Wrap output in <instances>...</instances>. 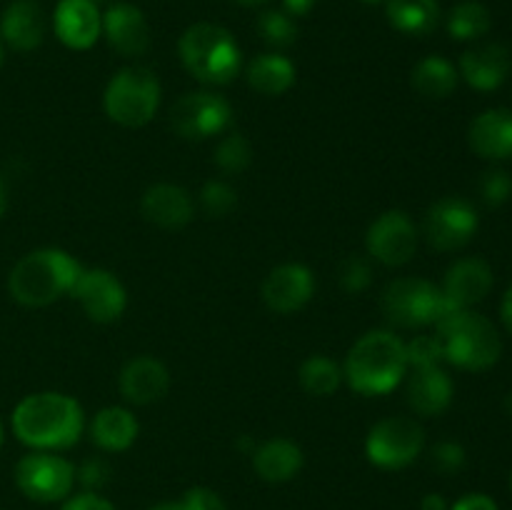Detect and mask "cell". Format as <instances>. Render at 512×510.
Segmentation results:
<instances>
[{
	"mask_svg": "<svg viewBox=\"0 0 512 510\" xmlns=\"http://www.w3.org/2000/svg\"><path fill=\"white\" fill-rule=\"evenodd\" d=\"M83 425V408L63 393L28 395L13 410V430L18 440L38 450L70 448L80 440Z\"/></svg>",
	"mask_w": 512,
	"mask_h": 510,
	"instance_id": "6da1fadb",
	"label": "cell"
},
{
	"mask_svg": "<svg viewBox=\"0 0 512 510\" xmlns=\"http://www.w3.org/2000/svg\"><path fill=\"white\" fill-rule=\"evenodd\" d=\"M408 350L395 333L373 330L350 348L343 378L363 395H385L408 373Z\"/></svg>",
	"mask_w": 512,
	"mask_h": 510,
	"instance_id": "7a4b0ae2",
	"label": "cell"
},
{
	"mask_svg": "<svg viewBox=\"0 0 512 510\" xmlns=\"http://www.w3.org/2000/svg\"><path fill=\"white\" fill-rule=\"evenodd\" d=\"M83 273V265L65 250L45 248L28 253L13 268L8 280L10 295L28 308H43L70 293Z\"/></svg>",
	"mask_w": 512,
	"mask_h": 510,
	"instance_id": "3957f363",
	"label": "cell"
},
{
	"mask_svg": "<svg viewBox=\"0 0 512 510\" xmlns=\"http://www.w3.org/2000/svg\"><path fill=\"white\" fill-rule=\"evenodd\" d=\"M438 343L443 360L465 370L493 368L503 353V340L485 315L473 310H453L438 320Z\"/></svg>",
	"mask_w": 512,
	"mask_h": 510,
	"instance_id": "277c9868",
	"label": "cell"
},
{
	"mask_svg": "<svg viewBox=\"0 0 512 510\" xmlns=\"http://www.w3.org/2000/svg\"><path fill=\"white\" fill-rule=\"evenodd\" d=\"M180 60L190 75L208 85H225L240 73L238 43L225 28L213 23H195L180 38Z\"/></svg>",
	"mask_w": 512,
	"mask_h": 510,
	"instance_id": "5b68a950",
	"label": "cell"
},
{
	"mask_svg": "<svg viewBox=\"0 0 512 510\" xmlns=\"http://www.w3.org/2000/svg\"><path fill=\"white\" fill-rule=\"evenodd\" d=\"M105 113L125 128H140L155 115L160 105V83L148 68H123L105 88Z\"/></svg>",
	"mask_w": 512,
	"mask_h": 510,
	"instance_id": "8992f818",
	"label": "cell"
},
{
	"mask_svg": "<svg viewBox=\"0 0 512 510\" xmlns=\"http://www.w3.org/2000/svg\"><path fill=\"white\" fill-rule=\"evenodd\" d=\"M383 315L398 328H423L448 315L443 290L423 278H398L383 290Z\"/></svg>",
	"mask_w": 512,
	"mask_h": 510,
	"instance_id": "52a82bcc",
	"label": "cell"
},
{
	"mask_svg": "<svg viewBox=\"0 0 512 510\" xmlns=\"http://www.w3.org/2000/svg\"><path fill=\"white\" fill-rule=\"evenodd\" d=\"M425 433L420 423L405 415H393L385 418L370 430L368 440H365V453L368 460L378 468L398 470L413 463L420 453H423Z\"/></svg>",
	"mask_w": 512,
	"mask_h": 510,
	"instance_id": "ba28073f",
	"label": "cell"
},
{
	"mask_svg": "<svg viewBox=\"0 0 512 510\" xmlns=\"http://www.w3.org/2000/svg\"><path fill=\"white\" fill-rule=\"evenodd\" d=\"M15 483L25 498L35 503H55L68 498L75 483V468L65 458L53 453L25 455L15 468Z\"/></svg>",
	"mask_w": 512,
	"mask_h": 510,
	"instance_id": "9c48e42d",
	"label": "cell"
},
{
	"mask_svg": "<svg viewBox=\"0 0 512 510\" xmlns=\"http://www.w3.org/2000/svg\"><path fill=\"white\" fill-rule=\"evenodd\" d=\"M233 120L228 100L215 93H185L178 103L173 105L170 123L175 133L188 140H205L223 133Z\"/></svg>",
	"mask_w": 512,
	"mask_h": 510,
	"instance_id": "30bf717a",
	"label": "cell"
},
{
	"mask_svg": "<svg viewBox=\"0 0 512 510\" xmlns=\"http://www.w3.org/2000/svg\"><path fill=\"white\" fill-rule=\"evenodd\" d=\"M478 233V213L463 198H443L425 215V238L433 248L460 250Z\"/></svg>",
	"mask_w": 512,
	"mask_h": 510,
	"instance_id": "8fae6325",
	"label": "cell"
},
{
	"mask_svg": "<svg viewBox=\"0 0 512 510\" xmlns=\"http://www.w3.org/2000/svg\"><path fill=\"white\" fill-rule=\"evenodd\" d=\"M70 295H75V300L83 305L85 315L95 320V323H113V320H118L123 315L125 303H128L123 283L113 273L100 268H83Z\"/></svg>",
	"mask_w": 512,
	"mask_h": 510,
	"instance_id": "7c38bea8",
	"label": "cell"
},
{
	"mask_svg": "<svg viewBox=\"0 0 512 510\" xmlns=\"http://www.w3.org/2000/svg\"><path fill=\"white\" fill-rule=\"evenodd\" d=\"M368 253L385 265H405L418 248V230L403 210H388L368 230Z\"/></svg>",
	"mask_w": 512,
	"mask_h": 510,
	"instance_id": "4fadbf2b",
	"label": "cell"
},
{
	"mask_svg": "<svg viewBox=\"0 0 512 510\" xmlns=\"http://www.w3.org/2000/svg\"><path fill=\"white\" fill-rule=\"evenodd\" d=\"M440 290H443L448 313H453V310H470L480 300L488 298V293L493 290V270L480 258L458 260L448 270Z\"/></svg>",
	"mask_w": 512,
	"mask_h": 510,
	"instance_id": "5bb4252c",
	"label": "cell"
},
{
	"mask_svg": "<svg viewBox=\"0 0 512 510\" xmlns=\"http://www.w3.org/2000/svg\"><path fill=\"white\" fill-rule=\"evenodd\" d=\"M315 278L305 265L285 263L268 275L263 285V300L273 313L288 315L303 308L313 298Z\"/></svg>",
	"mask_w": 512,
	"mask_h": 510,
	"instance_id": "9a60e30c",
	"label": "cell"
},
{
	"mask_svg": "<svg viewBox=\"0 0 512 510\" xmlns=\"http://www.w3.org/2000/svg\"><path fill=\"white\" fill-rule=\"evenodd\" d=\"M170 388V373L160 360L140 355L120 370V393L128 403L148 405L163 398Z\"/></svg>",
	"mask_w": 512,
	"mask_h": 510,
	"instance_id": "2e32d148",
	"label": "cell"
},
{
	"mask_svg": "<svg viewBox=\"0 0 512 510\" xmlns=\"http://www.w3.org/2000/svg\"><path fill=\"white\" fill-rule=\"evenodd\" d=\"M103 30L93 0H60L55 8V33L68 48L88 50Z\"/></svg>",
	"mask_w": 512,
	"mask_h": 510,
	"instance_id": "e0dca14e",
	"label": "cell"
},
{
	"mask_svg": "<svg viewBox=\"0 0 512 510\" xmlns=\"http://www.w3.org/2000/svg\"><path fill=\"white\" fill-rule=\"evenodd\" d=\"M105 38L110 48L118 50L125 58L143 55L150 45V28L145 15L135 5L118 3L105 13L103 18Z\"/></svg>",
	"mask_w": 512,
	"mask_h": 510,
	"instance_id": "ac0fdd59",
	"label": "cell"
},
{
	"mask_svg": "<svg viewBox=\"0 0 512 510\" xmlns=\"http://www.w3.org/2000/svg\"><path fill=\"white\" fill-rule=\"evenodd\" d=\"M512 58L510 50L500 43H485L478 48L465 50L460 58V73L468 85L478 90H495L510 75Z\"/></svg>",
	"mask_w": 512,
	"mask_h": 510,
	"instance_id": "d6986e66",
	"label": "cell"
},
{
	"mask_svg": "<svg viewBox=\"0 0 512 510\" xmlns=\"http://www.w3.org/2000/svg\"><path fill=\"white\" fill-rule=\"evenodd\" d=\"M140 213L148 223L160 225V228H183L193 218V200L178 185L160 183L145 190L140 200Z\"/></svg>",
	"mask_w": 512,
	"mask_h": 510,
	"instance_id": "ffe728a7",
	"label": "cell"
},
{
	"mask_svg": "<svg viewBox=\"0 0 512 510\" xmlns=\"http://www.w3.org/2000/svg\"><path fill=\"white\" fill-rule=\"evenodd\" d=\"M470 148L488 160L512 158V113L493 108L470 123Z\"/></svg>",
	"mask_w": 512,
	"mask_h": 510,
	"instance_id": "44dd1931",
	"label": "cell"
},
{
	"mask_svg": "<svg viewBox=\"0 0 512 510\" xmlns=\"http://www.w3.org/2000/svg\"><path fill=\"white\" fill-rule=\"evenodd\" d=\"M453 400V380L440 365L415 368L408 380V403L418 415H440Z\"/></svg>",
	"mask_w": 512,
	"mask_h": 510,
	"instance_id": "7402d4cb",
	"label": "cell"
},
{
	"mask_svg": "<svg viewBox=\"0 0 512 510\" xmlns=\"http://www.w3.org/2000/svg\"><path fill=\"white\" fill-rule=\"evenodd\" d=\"M0 35L15 50H33L45 38L43 10L33 0H18L10 5L0 20Z\"/></svg>",
	"mask_w": 512,
	"mask_h": 510,
	"instance_id": "603a6c76",
	"label": "cell"
},
{
	"mask_svg": "<svg viewBox=\"0 0 512 510\" xmlns=\"http://www.w3.org/2000/svg\"><path fill=\"white\" fill-rule=\"evenodd\" d=\"M253 465L268 483H285L303 468V450L288 438H273L253 450Z\"/></svg>",
	"mask_w": 512,
	"mask_h": 510,
	"instance_id": "cb8c5ba5",
	"label": "cell"
},
{
	"mask_svg": "<svg viewBox=\"0 0 512 510\" xmlns=\"http://www.w3.org/2000/svg\"><path fill=\"white\" fill-rule=\"evenodd\" d=\"M90 435L98 448L120 453V450H128L138 438V420L125 408H115V405L103 408L90 425Z\"/></svg>",
	"mask_w": 512,
	"mask_h": 510,
	"instance_id": "d4e9b609",
	"label": "cell"
},
{
	"mask_svg": "<svg viewBox=\"0 0 512 510\" xmlns=\"http://www.w3.org/2000/svg\"><path fill=\"white\" fill-rule=\"evenodd\" d=\"M248 83L263 95H280L295 83V65L278 53L258 55L248 65Z\"/></svg>",
	"mask_w": 512,
	"mask_h": 510,
	"instance_id": "484cf974",
	"label": "cell"
},
{
	"mask_svg": "<svg viewBox=\"0 0 512 510\" xmlns=\"http://www.w3.org/2000/svg\"><path fill=\"white\" fill-rule=\"evenodd\" d=\"M388 20L405 35H428L438 25V0H388Z\"/></svg>",
	"mask_w": 512,
	"mask_h": 510,
	"instance_id": "4316f807",
	"label": "cell"
},
{
	"mask_svg": "<svg viewBox=\"0 0 512 510\" xmlns=\"http://www.w3.org/2000/svg\"><path fill=\"white\" fill-rule=\"evenodd\" d=\"M413 88L418 90L423 98L443 100L453 95L458 88V73L453 65L440 55H430V58L420 60L413 70Z\"/></svg>",
	"mask_w": 512,
	"mask_h": 510,
	"instance_id": "83f0119b",
	"label": "cell"
},
{
	"mask_svg": "<svg viewBox=\"0 0 512 510\" xmlns=\"http://www.w3.org/2000/svg\"><path fill=\"white\" fill-rule=\"evenodd\" d=\"M490 10L478 0H463L448 15V33L455 40H478L490 30Z\"/></svg>",
	"mask_w": 512,
	"mask_h": 510,
	"instance_id": "f1b7e54d",
	"label": "cell"
},
{
	"mask_svg": "<svg viewBox=\"0 0 512 510\" xmlns=\"http://www.w3.org/2000/svg\"><path fill=\"white\" fill-rule=\"evenodd\" d=\"M343 380V368L325 355H310L300 368V385L310 395H330Z\"/></svg>",
	"mask_w": 512,
	"mask_h": 510,
	"instance_id": "f546056e",
	"label": "cell"
},
{
	"mask_svg": "<svg viewBox=\"0 0 512 510\" xmlns=\"http://www.w3.org/2000/svg\"><path fill=\"white\" fill-rule=\"evenodd\" d=\"M253 160V148H250L248 138L240 133H230L228 138L220 140L218 150H215V163L223 173H243Z\"/></svg>",
	"mask_w": 512,
	"mask_h": 510,
	"instance_id": "4dcf8cb0",
	"label": "cell"
},
{
	"mask_svg": "<svg viewBox=\"0 0 512 510\" xmlns=\"http://www.w3.org/2000/svg\"><path fill=\"white\" fill-rule=\"evenodd\" d=\"M258 30L265 43L275 45V48H288L298 38V28H295L293 18L288 13H280V10H268V13L260 15Z\"/></svg>",
	"mask_w": 512,
	"mask_h": 510,
	"instance_id": "1f68e13d",
	"label": "cell"
},
{
	"mask_svg": "<svg viewBox=\"0 0 512 510\" xmlns=\"http://www.w3.org/2000/svg\"><path fill=\"white\" fill-rule=\"evenodd\" d=\"M200 205H203L205 213L213 215V218H223V215H228L230 210L238 205V195H235V190L230 188L228 183H223V180H210V183H205L203 190H200Z\"/></svg>",
	"mask_w": 512,
	"mask_h": 510,
	"instance_id": "d6a6232c",
	"label": "cell"
},
{
	"mask_svg": "<svg viewBox=\"0 0 512 510\" xmlns=\"http://www.w3.org/2000/svg\"><path fill=\"white\" fill-rule=\"evenodd\" d=\"M478 188L480 198L490 208H500V205H505L512 198V178L505 170H488V173H483Z\"/></svg>",
	"mask_w": 512,
	"mask_h": 510,
	"instance_id": "836d02e7",
	"label": "cell"
},
{
	"mask_svg": "<svg viewBox=\"0 0 512 510\" xmlns=\"http://www.w3.org/2000/svg\"><path fill=\"white\" fill-rule=\"evenodd\" d=\"M405 350H408V365L413 368H433L443 363V348L435 335H420L413 343H405Z\"/></svg>",
	"mask_w": 512,
	"mask_h": 510,
	"instance_id": "e575fe53",
	"label": "cell"
},
{
	"mask_svg": "<svg viewBox=\"0 0 512 510\" xmlns=\"http://www.w3.org/2000/svg\"><path fill=\"white\" fill-rule=\"evenodd\" d=\"M370 265L368 260L360 258V255H350L348 260H343L340 265V285H343L348 293H360L370 285Z\"/></svg>",
	"mask_w": 512,
	"mask_h": 510,
	"instance_id": "d590c367",
	"label": "cell"
},
{
	"mask_svg": "<svg viewBox=\"0 0 512 510\" xmlns=\"http://www.w3.org/2000/svg\"><path fill=\"white\" fill-rule=\"evenodd\" d=\"M430 460H433L435 470L445 475H453L458 470H463L465 465V450L463 445L453 443V440H445V443H438L430 453Z\"/></svg>",
	"mask_w": 512,
	"mask_h": 510,
	"instance_id": "8d00e7d4",
	"label": "cell"
},
{
	"mask_svg": "<svg viewBox=\"0 0 512 510\" xmlns=\"http://www.w3.org/2000/svg\"><path fill=\"white\" fill-rule=\"evenodd\" d=\"M180 503H183V510H228L225 508L223 498L210 488L188 490Z\"/></svg>",
	"mask_w": 512,
	"mask_h": 510,
	"instance_id": "74e56055",
	"label": "cell"
},
{
	"mask_svg": "<svg viewBox=\"0 0 512 510\" xmlns=\"http://www.w3.org/2000/svg\"><path fill=\"white\" fill-rule=\"evenodd\" d=\"M60 510H115V505L110 500L100 498L98 493H90L88 490V493H80L75 498H70Z\"/></svg>",
	"mask_w": 512,
	"mask_h": 510,
	"instance_id": "f35d334b",
	"label": "cell"
},
{
	"mask_svg": "<svg viewBox=\"0 0 512 510\" xmlns=\"http://www.w3.org/2000/svg\"><path fill=\"white\" fill-rule=\"evenodd\" d=\"M108 475H110V470L103 460H90V463H85L83 468H80L78 478L85 488H100V485L108 480Z\"/></svg>",
	"mask_w": 512,
	"mask_h": 510,
	"instance_id": "ab89813d",
	"label": "cell"
},
{
	"mask_svg": "<svg viewBox=\"0 0 512 510\" xmlns=\"http://www.w3.org/2000/svg\"><path fill=\"white\" fill-rule=\"evenodd\" d=\"M453 510H500L498 503H495L490 495L483 493H470L465 498H460L458 503L453 505Z\"/></svg>",
	"mask_w": 512,
	"mask_h": 510,
	"instance_id": "60d3db41",
	"label": "cell"
},
{
	"mask_svg": "<svg viewBox=\"0 0 512 510\" xmlns=\"http://www.w3.org/2000/svg\"><path fill=\"white\" fill-rule=\"evenodd\" d=\"M285 3V10H288L290 15H305L313 10V5L318 3V0H283Z\"/></svg>",
	"mask_w": 512,
	"mask_h": 510,
	"instance_id": "b9f144b4",
	"label": "cell"
},
{
	"mask_svg": "<svg viewBox=\"0 0 512 510\" xmlns=\"http://www.w3.org/2000/svg\"><path fill=\"white\" fill-rule=\"evenodd\" d=\"M423 510H448V503H445L443 495L430 493L423 498Z\"/></svg>",
	"mask_w": 512,
	"mask_h": 510,
	"instance_id": "7bdbcfd3",
	"label": "cell"
},
{
	"mask_svg": "<svg viewBox=\"0 0 512 510\" xmlns=\"http://www.w3.org/2000/svg\"><path fill=\"white\" fill-rule=\"evenodd\" d=\"M500 313H503V323L508 325V330L512 333V285L508 288V293H505L503 305H500Z\"/></svg>",
	"mask_w": 512,
	"mask_h": 510,
	"instance_id": "ee69618b",
	"label": "cell"
},
{
	"mask_svg": "<svg viewBox=\"0 0 512 510\" xmlns=\"http://www.w3.org/2000/svg\"><path fill=\"white\" fill-rule=\"evenodd\" d=\"M5 208H8V190H5V183L0 180V218H3Z\"/></svg>",
	"mask_w": 512,
	"mask_h": 510,
	"instance_id": "f6af8a7d",
	"label": "cell"
},
{
	"mask_svg": "<svg viewBox=\"0 0 512 510\" xmlns=\"http://www.w3.org/2000/svg\"><path fill=\"white\" fill-rule=\"evenodd\" d=\"M148 510H183V503H180V500L178 503H158Z\"/></svg>",
	"mask_w": 512,
	"mask_h": 510,
	"instance_id": "bcb514c9",
	"label": "cell"
},
{
	"mask_svg": "<svg viewBox=\"0 0 512 510\" xmlns=\"http://www.w3.org/2000/svg\"><path fill=\"white\" fill-rule=\"evenodd\" d=\"M235 3L245 5V8H253V5H263V3H268V0H235Z\"/></svg>",
	"mask_w": 512,
	"mask_h": 510,
	"instance_id": "7dc6e473",
	"label": "cell"
},
{
	"mask_svg": "<svg viewBox=\"0 0 512 510\" xmlns=\"http://www.w3.org/2000/svg\"><path fill=\"white\" fill-rule=\"evenodd\" d=\"M505 408H508L512 413V393H508V398H505Z\"/></svg>",
	"mask_w": 512,
	"mask_h": 510,
	"instance_id": "c3c4849f",
	"label": "cell"
},
{
	"mask_svg": "<svg viewBox=\"0 0 512 510\" xmlns=\"http://www.w3.org/2000/svg\"><path fill=\"white\" fill-rule=\"evenodd\" d=\"M0 448H3V425H0Z\"/></svg>",
	"mask_w": 512,
	"mask_h": 510,
	"instance_id": "681fc988",
	"label": "cell"
},
{
	"mask_svg": "<svg viewBox=\"0 0 512 510\" xmlns=\"http://www.w3.org/2000/svg\"><path fill=\"white\" fill-rule=\"evenodd\" d=\"M0 65H3V45H0Z\"/></svg>",
	"mask_w": 512,
	"mask_h": 510,
	"instance_id": "f907efd6",
	"label": "cell"
},
{
	"mask_svg": "<svg viewBox=\"0 0 512 510\" xmlns=\"http://www.w3.org/2000/svg\"><path fill=\"white\" fill-rule=\"evenodd\" d=\"M363 3H380V0H363Z\"/></svg>",
	"mask_w": 512,
	"mask_h": 510,
	"instance_id": "816d5d0a",
	"label": "cell"
},
{
	"mask_svg": "<svg viewBox=\"0 0 512 510\" xmlns=\"http://www.w3.org/2000/svg\"><path fill=\"white\" fill-rule=\"evenodd\" d=\"M510 488H512V475H510Z\"/></svg>",
	"mask_w": 512,
	"mask_h": 510,
	"instance_id": "f5cc1de1",
	"label": "cell"
}]
</instances>
